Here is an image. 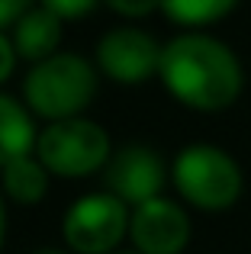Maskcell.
I'll list each match as a JSON object with an SVG mask.
<instances>
[{
	"label": "cell",
	"mask_w": 251,
	"mask_h": 254,
	"mask_svg": "<svg viewBox=\"0 0 251 254\" xmlns=\"http://www.w3.org/2000/svg\"><path fill=\"white\" fill-rule=\"evenodd\" d=\"M3 238H6V196L0 190V248H3Z\"/></svg>",
	"instance_id": "17"
},
{
	"label": "cell",
	"mask_w": 251,
	"mask_h": 254,
	"mask_svg": "<svg viewBox=\"0 0 251 254\" xmlns=\"http://www.w3.org/2000/svg\"><path fill=\"white\" fill-rule=\"evenodd\" d=\"M97 3H100V0H39V6L52 10L62 19H81V16H87V13H94Z\"/></svg>",
	"instance_id": "14"
},
{
	"label": "cell",
	"mask_w": 251,
	"mask_h": 254,
	"mask_svg": "<svg viewBox=\"0 0 251 254\" xmlns=\"http://www.w3.org/2000/svg\"><path fill=\"white\" fill-rule=\"evenodd\" d=\"M164 184H168V164L148 145H126L113 151L110 164L103 168V190L132 209L161 196Z\"/></svg>",
	"instance_id": "7"
},
{
	"label": "cell",
	"mask_w": 251,
	"mask_h": 254,
	"mask_svg": "<svg viewBox=\"0 0 251 254\" xmlns=\"http://www.w3.org/2000/svg\"><path fill=\"white\" fill-rule=\"evenodd\" d=\"M16 62H19V55L13 49V39L0 29V87L10 81V74L16 71Z\"/></svg>",
	"instance_id": "16"
},
{
	"label": "cell",
	"mask_w": 251,
	"mask_h": 254,
	"mask_svg": "<svg viewBox=\"0 0 251 254\" xmlns=\"http://www.w3.org/2000/svg\"><path fill=\"white\" fill-rule=\"evenodd\" d=\"M171 180L184 203L200 212H226L242 196V168L226 148L196 142L177 151L171 164Z\"/></svg>",
	"instance_id": "3"
},
{
	"label": "cell",
	"mask_w": 251,
	"mask_h": 254,
	"mask_svg": "<svg viewBox=\"0 0 251 254\" xmlns=\"http://www.w3.org/2000/svg\"><path fill=\"white\" fill-rule=\"evenodd\" d=\"M239 6V0H161V13L177 26L200 29V26L219 23Z\"/></svg>",
	"instance_id": "12"
},
{
	"label": "cell",
	"mask_w": 251,
	"mask_h": 254,
	"mask_svg": "<svg viewBox=\"0 0 251 254\" xmlns=\"http://www.w3.org/2000/svg\"><path fill=\"white\" fill-rule=\"evenodd\" d=\"M103 3L123 19H145L155 10H161V0H103Z\"/></svg>",
	"instance_id": "13"
},
{
	"label": "cell",
	"mask_w": 251,
	"mask_h": 254,
	"mask_svg": "<svg viewBox=\"0 0 251 254\" xmlns=\"http://www.w3.org/2000/svg\"><path fill=\"white\" fill-rule=\"evenodd\" d=\"M97 68L84 55L74 52H55L45 62L29 64L23 77V103L32 116L45 123H62V119L84 116L97 97Z\"/></svg>",
	"instance_id": "2"
},
{
	"label": "cell",
	"mask_w": 251,
	"mask_h": 254,
	"mask_svg": "<svg viewBox=\"0 0 251 254\" xmlns=\"http://www.w3.org/2000/svg\"><path fill=\"white\" fill-rule=\"evenodd\" d=\"M158 77L177 103L196 113L229 110L245 84L235 52L222 39L196 29H187L164 42Z\"/></svg>",
	"instance_id": "1"
},
{
	"label": "cell",
	"mask_w": 251,
	"mask_h": 254,
	"mask_svg": "<svg viewBox=\"0 0 251 254\" xmlns=\"http://www.w3.org/2000/svg\"><path fill=\"white\" fill-rule=\"evenodd\" d=\"M49 177L52 174L36 155H26L0 171V190L13 206H39L49 193Z\"/></svg>",
	"instance_id": "11"
},
{
	"label": "cell",
	"mask_w": 251,
	"mask_h": 254,
	"mask_svg": "<svg viewBox=\"0 0 251 254\" xmlns=\"http://www.w3.org/2000/svg\"><path fill=\"white\" fill-rule=\"evenodd\" d=\"M36 158L45 164L52 177L77 180L90 177V174H103V168L113 158V148H110V135L100 123L87 116H74L39 129Z\"/></svg>",
	"instance_id": "4"
},
{
	"label": "cell",
	"mask_w": 251,
	"mask_h": 254,
	"mask_svg": "<svg viewBox=\"0 0 251 254\" xmlns=\"http://www.w3.org/2000/svg\"><path fill=\"white\" fill-rule=\"evenodd\" d=\"M132 209L113 193H84L68 206L62 219V235L74 254H113L129 235Z\"/></svg>",
	"instance_id": "5"
},
{
	"label": "cell",
	"mask_w": 251,
	"mask_h": 254,
	"mask_svg": "<svg viewBox=\"0 0 251 254\" xmlns=\"http://www.w3.org/2000/svg\"><path fill=\"white\" fill-rule=\"evenodd\" d=\"M36 116L23 100L0 90V171L26 155H36Z\"/></svg>",
	"instance_id": "10"
},
{
	"label": "cell",
	"mask_w": 251,
	"mask_h": 254,
	"mask_svg": "<svg viewBox=\"0 0 251 254\" xmlns=\"http://www.w3.org/2000/svg\"><path fill=\"white\" fill-rule=\"evenodd\" d=\"M62 26H64L62 16H55V13L45 10V6H32L10 32L16 55L29 64L52 58L58 52V45H62V36H64Z\"/></svg>",
	"instance_id": "9"
},
{
	"label": "cell",
	"mask_w": 251,
	"mask_h": 254,
	"mask_svg": "<svg viewBox=\"0 0 251 254\" xmlns=\"http://www.w3.org/2000/svg\"><path fill=\"white\" fill-rule=\"evenodd\" d=\"M36 254H64V251H58V248H42V251H36Z\"/></svg>",
	"instance_id": "18"
},
{
	"label": "cell",
	"mask_w": 251,
	"mask_h": 254,
	"mask_svg": "<svg viewBox=\"0 0 251 254\" xmlns=\"http://www.w3.org/2000/svg\"><path fill=\"white\" fill-rule=\"evenodd\" d=\"M161 49L164 45L151 32L138 29V26H116V29L103 32L97 42V71L123 87L145 84L158 77Z\"/></svg>",
	"instance_id": "6"
},
{
	"label": "cell",
	"mask_w": 251,
	"mask_h": 254,
	"mask_svg": "<svg viewBox=\"0 0 251 254\" xmlns=\"http://www.w3.org/2000/svg\"><path fill=\"white\" fill-rule=\"evenodd\" d=\"M129 238L138 254H181L190 245V216L181 203L155 196L132 209Z\"/></svg>",
	"instance_id": "8"
},
{
	"label": "cell",
	"mask_w": 251,
	"mask_h": 254,
	"mask_svg": "<svg viewBox=\"0 0 251 254\" xmlns=\"http://www.w3.org/2000/svg\"><path fill=\"white\" fill-rule=\"evenodd\" d=\"M32 10V0H0V29H13L26 13Z\"/></svg>",
	"instance_id": "15"
},
{
	"label": "cell",
	"mask_w": 251,
	"mask_h": 254,
	"mask_svg": "<svg viewBox=\"0 0 251 254\" xmlns=\"http://www.w3.org/2000/svg\"><path fill=\"white\" fill-rule=\"evenodd\" d=\"M113 254H138V251H113Z\"/></svg>",
	"instance_id": "19"
}]
</instances>
